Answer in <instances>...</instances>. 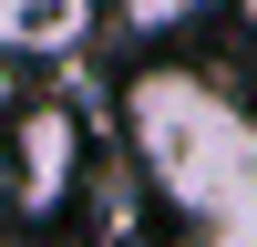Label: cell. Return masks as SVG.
<instances>
[{"mask_svg": "<svg viewBox=\"0 0 257 247\" xmlns=\"http://www.w3.org/2000/svg\"><path fill=\"white\" fill-rule=\"evenodd\" d=\"M123 124H134V155L155 175V196L196 237L257 247V113L226 82H206V72H144L123 93Z\"/></svg>", "mask_w": 257, "mask_h": 247, "instance_id": "6da1fadb", "label": "cell"}, {"mask_svg": "<svg viewBox=\"0 0 257 247\" xmlns=\"http://www.w3.org/2000/svg\"><path fill=\"white\" fill-rule=\"evenodd\" d=\"M0 144H11V196H21V216H62L72 185H82V124L62 113V103H21Z\"/></svg>", "mask_w": 257, "mask_h": 247, "instance_id": "7a4b0ae2", "label": "cell"}, {"mask_svg": "<svg viewBox=\"0 0 257 247\" xmlns=\"http://www.w3.org/2000/svg\"><path fill=\"white\" fill-rule=\"evenodd\" d=\"M206 11H226V0H113V21L134 41H165V31H185V21H206Z\"/></svg>", "mask_w": 257, "mask_h": 247, "instance_id": "3957f363", "label": "cell"}, {"mask_svg": "<svg viewBox=\"0 0 257 247\" xmlns=\"http://www.w3.org/2000/svg\"><path fill=\"white\" fill-rule=\"evenodd\" d=\"M72 0H0V41H52Z\"/></svg>", "mask_w": 257, "mask_h": 247, "instance_id": "277c9868", "label": "cell"}, {"mask_svg": "<svg viewBox=\"0 0 257 247\" xmlns=\"http://www.w3.org/2000/svg\"><path fill=\"white\" fill-rule=\"evenodd\" d=\"M0 216H21V196H11V144H0Z\"/></svg>", "mask_w": 257, "mask_h": 247, "instance_id": "5b68a950", "label": "cell"}, {"mask_svg": "<svg viewBox=\"0 0 257 247\" xmlns=\"http://www.w3.org/2000/svg\"><path fill=\"white\" fill-rule=\"evenodd\" d=\"M237 21H247V31H257V0H237Z\"/></svg>", "mask_w": 257, "mask_h": 247, "instance_id": "8992f818", "label": "cell"}]
</instances>
